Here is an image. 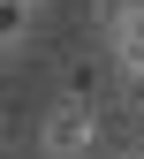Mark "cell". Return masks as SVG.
Segmentation results:
<instances>
[{
  "mask_svg": "<svg viewBox=\"0 0 144 159\" xmlns=\"http://www.w3.org/2000/svg\"><path fill=\"white\" fill-rule=\"evenodd\" d=\"M121 114L144 129V68H121Z\"/></svg>",
  "mask_w": 144,
  "mask_h": 159,
  "instance_id": "obj_4",
  "label": "cell"
},
{
  "mask_svg": "<svg viewBox=\"0 0 144 159\" xmlns=\"http://www.w3.org/2000/svg\"><path fill=\"white\" fill-rule=\"evenodd\" d=\"M53 98H76V106H121V61L114 53H61L53 68Z\"/></svg>",
  "mask_w": 144,
  "mask_h": 159,
  "instance_id": "obj_2",
  "label": "cell"
},
{
  "mask_svg": "<svg viewBox=\"0 0 144 159\" xmlns=\"http://www.w3.org/2000/svg\"><path fill=\"white\" fill-rule=\"evenodd\" d=\"M99 136H106V106H76V98H53L30 129V152L38 159H91Z\"/></svg>",
  "mask_w": 144,
  "mask_h": 159,
  "instance_id": "obj_1",
  "label": "cell"
},
{
  "mask_svg": "<svg viewBox=\"0 0 144 159\" xmlns=\"http://www.w3.org/2000/svg\"><path fill=\"white\" fill-rule=\"evenodd\" d=\"M38 8H46V0H38Z\"/></svg>",
  "mask_w": 144,
  "mask_h": 159,
  "instance_id": "obj_6",
  "label": "cell"
},
{
  "mask_svg": "<svg viewBox=\"0 0 144 159\" xmlns=\"http://www.w3.org/2000/svg\"><path fill=\"white\" fill-rule=\"evenodd\" d=\"M137 144H144V129H137Z\"/></svg>",
  "mask_w": 144,
  "mask_h": 159,
  "instance_id": "obj_5",
  "label": "cell"
},
{
  "mask_svg": "<svg viewBox=\"0 0 144 159\" xmlns=\"http://www.w3.org/2000/svg\"><path fill=\"white\" fill-rule=\"evenodd\" d=\"M30 30H38V0H8V8H0V38H8V53H23Z\"/></svg>",
  "mask_w": 144,
  "mask_h": 159,
  "instance_id": "obj_3",
  "label": "cell"
}]
</instances>
